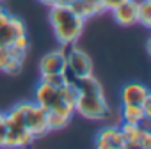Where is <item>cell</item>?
<instances>
[{
	"mask_svg": "<svg viewBox=\"0 0 151 149\" xmlns=\"http://www.w3.org/2000/svg\"><path fill=\"white\" fill-rule=\"evenodd\" d=\"M39 73L41 74H59L66 73V57L60 50L48 52L39 60Z\"/></svg>",
	"mask_w": 151,
	"mask_h": 149,
	"instance_id": "8992f818",
	"label": "cell"
},
{
	"mask_svg": "<svg viewBox=\"0 0 151 149\" xmlns=\"http://www.w3.org/2000/svg\"><path fill=\"white\" fill-rule=\"evenodd\" d=\"M149 96V89L140 82H130L121 91V101L124 105H142Z\"/></svg>",
	"mask_w": 151,
	"mask_h": 149,
	"instance_id": "52a82bcc",
	"label": "cell"
},
{
	"mask_svg": "<svg viewBox=\"0 0 151 149\" xmlns=\"http://www.w3.org/2000/svg\"><path fill=\"white\" fill-rule=\"evenodd\" d=\"M69 121L71 119H68L64 115H59V114L48 110V128H50V131H59V130L66 128L69 124Z\"/></svg>",
	"mask_w": 151,
	"mask_h": 149,
	"instance_id": "e0dca14e",
	"label": "cell"
},
{
	"mask_svg": "<svg viewBox=\"0 0 151 149\" xmlns=\"http://www.w3.org/2000/svg\"><path fill=\"white\" fill-rule=\"evenodd\" d=\"M11 46H14L16 50H20V52L27 53V52H29V48H30V43H29V37H27V34H22V36H18V37H16V41H14Z\"/></svg>",
	"mask_w": 151,
	"mask_h": 149,
	"instance_id": "44dd1931",
	"label": "cell"
},
{
	"mask_svg": "<svg viewBox=\"0 0 151 149\" xmlns=\"http://www.w3.org/2000/svg\"><path fill=\"white\" fill-rule=\"evenodd\" d=\"M13 14L4 7V6H0V27H2V25H6L7 21H9V18H11Z\"/></svg>",
	"mask_w": 151,
	"mask_h": 149,
	"instance_id": "484cf974",
	"label": "cell"
},
{
	"mask_svg": "<svg viewBox=\"0 0 151 149\" xmlns=\"http://www.w3.org/2000/svg\"><path fill=\"white\" fill-rule=\"evenodd\" d=\"M50 23L60 44L77 43L84 32L86 20L80 18L69 6H50Z\"/></svg>",
	"mask_w": 151,
	"mask_h": 149,
	"instance_id": "6da1fadb",
	"label": "cell"
},
{
	"mask_svg": "<svg viewBox=\"0 0 151 149\" xmlns=\"http://www.w3.org/2000/svg\"><path fill=\"white\" fill-rule=\"evenodd\" d=\"M94 145L100 149H124V137L117 124L103 126L94 140Z\"/></svg>",
	"mask_w": 151,
	"mask_h": 149,
	"instance_id": "5b68a950",
	"label": "cell"
},
{
	"mask_svg": "<svg viewBox=\"0 0 151 149\" xmlns=\"http://www.w3.org/2000/svg\"><path fill=\"white\" fill-rule=\"evenodd\" d=\"M11 60V53L7 46H0V71H4Z\"/></svg>",
	"mask_w": 151,
	"mask_h": 149,
	"instance_id": "603a6c76",
	"label": "cell"
},
{
	"mask_svg": "<svg viewBox=\"0 0 151 149\" xmlns=\"http://www.w3.org/2000/svg\"><path fill=\"white\" fill-rule=\"evenodd\" d=\"M139 144H140V149H149V147H151V131H149V130H146V128L140 130Z\"/></svg>",
	"mask_w": 151,
	"mask_h": 149,
	"instance_id": "7402d4cb",
	"label": "cell"
},
{
	"mask_svg": "<svg viewBox=\"0 0 151 149\" xmlns=\"http://www.w3.org/2000/svg\"><path fill=\"white\" fill-rule=\"evenodd\" d=\"M50 112H55V114H59V115H64V117L71 119V115L75 114V107L69 105V103H66V101H62V100L59 98V101L50 108Z\"/></svg>",
	"mask_w": 151,
	"mask_h": 149,
	"instance_id": "ac0fdd59",
	"label": "cell"
},
{
	"mask_svg": "<svg viewBox=\"0 0 151 149\" xmlns=\"http://www.w3.org/2000/svg\"><path fill=\"white\" fill-rule=\"evenodd\" d=\"M69 7L84 20H89L105 13L101 7V2H89V0H75V2H69Z\"/></svg>",
	"mask_w": 151,
	"mask_h": 149,
	"instance_id": "8fae6325",
	"label": "cell"
},
{
	"mask_svg": "<svg viewBox=\"0 0 151 149\" xmlns=\"http://www.w3.org/2000/svg\"><path fill=\"white\" fill-rule=\"evenodd\" d=\"M116 23L121 27H132L137 23V2L135 0H126L124 4L117 6L110 11Z\"/></svg>",
	"mask_w": 151,
	"mask_h": 149,
	"instance_id": "9c48e42d",
	"label": "cell"
},
{
	"mask_svg": "<svg viewBox=\"0 0 151 149\" xmlns=\"http://www.w3.org/2000/svg\"><path fill=\"white\" fill-rule=\"evenodd\" d=\"M6 131H7V126H6V119H4V114L0 112V147H4Z\"/></svg>",
	"mask_w": 151,
	"mask_h": 149,
	"instance_id": "d4e9b609",
	"label": "cell"
},
{
	"mask_svg": "<svg viewBox=\"0 0 151 149\" xmlns=\"http://www.w3.org/2000/svg\"><path fill=\"white\" fill-rule=\"evenodd\" d=\"M66 74H68L69 80L93 74V60H91V57L84 50L77 48V44H75L73 50L66 55Z\"/></svg>",
	"mask_w": 151,
	"mask_h": 149,
	"instance_id": "277c9868",
	"label": "cell"
},
{
	"mask_svg": "<svg viewBox=\"0 0 151 149\" xmlns=\"http://www.w3.org/2000/svg\"><path fill=\"white\" fill-rule=\"evenodd\" d=\"M124 2L126 0H101V7H103V11H112V9H116L117 6H121Z\"/></svg>",
	"mask_w": 151,
	"mask_h": 149,
	"instance_id": "cb8c5ba5",
	"label": "cell"
},
{
	"mask_svg": "<svg viewBox=\"0 0 151 149\" xmlns=\"http://www.w3.org/2000/svg\"><path fill=\"white\" fill-rule=\"evenodd\" d=\"M75 112L87 121H105L110 115V107L105 100V92H78L75 101Z\"/></svg>",
	"mask_w": 151,
	"mask_h": 149,
	"instance_id": "7a4b0ae2",
	"label": "cell"
},
{
	"mask_svg": "<svg viewBox=\"0 0 151 149\" xmlns=\"http://www.w3.org/2000/svg\"><path fill=\"white\" fill-rule=\"evenodd\" d=\"M41 82H46V84H50V85H53V87H60L64 82H68L69 78H68V74L66 73H59V74H41V78H39Z\"/></svg>",
	"mask_w": 151,
	"mask_h": 149,
	"instance_id": "d6986e66",
	"label": "cell"
},
{
	"mask_svg": "<svg viewBox=\"0 0 151 149\" xmlns=\"http://www.w3.org/2000/svg\"><path fill=\"white\" fill-rule=\"evenodd\" d=\"M137 23L149 29L151 27V0L137 2Z\"/></svg>",
	"mask_w": 151,
	"mask_h": 149,
	"instance_id": "2e32d148",
	"label": "cell"
},
{
	"mask_svg": "<svg viewBox=\"0 0 151 149\" xmlns=\"http://www.w3.org/2000/svg\"><path fill=\"white\" fill-rule=\"evenodd\" d=\"M22 34H27V27L23 20L11 16L6 25L0 27V46H11L16 41V37Z\"/></svg>",
	"mask_w": 151,
	"mask_h": 149,
	"instance_id": "ba28073f",
	"label": "cell"
},
{
	"mask_svg": "<svg viewBox=\"0 0 151 149\" xmlns=\"http://www.w3.org/2000/svg\"><path fill=\"white\" fill-rule=\"evenodd\" d=\"M22 69H23V60L11 57V60H9V64H7V67L4 69V73L11 74V77H18V74L22 73Z\"/></svg>",
	"mask_w": 151,
	"mask_h": 149,
	"instance_id": "ffe728a7",
	"label": "cell"
},
{
	"mask_svg": "<svg viewBox=\"0 0 151 149\" xmlns=\"http://www.w3.org/2000/svg\"><path fill=\"white\" fill-rule=\"evenodd\" d=\"M57 101H59V87H53V85L39 80V84L36 87V103L39 107H43L45 110H50Z\"/></svg>",
	"mask_w": 151,
	"mask_h": 149,
	"instance_id": "30bf717a",
	"label": "cell"
},
{
	"mask_svg": "<svg viewBox=\"0 0 151 149\" xmlns=\"http://www.w3.org/2000/svg\"><path fill=\"white\" fill-rule=\"evenodd\" d=\"M25 128L34 138L46 137L50 133L48 128V110L39 107L36 101H29L25 110Z\"/></svg>",
	"mask_w": 151,
	"mask_h": 149,
	"instance_id": "3957f363",
	"label": "cell"
},
{
	"mask_svg": "<svg viewBox=\"0 0 151 149\" xmlns=\"http://www.w3.org/2000/svg\"><path fill=\"white\" fill-rule=\"evenodd\" d=\"M69 2H75V0H69Z\"/></svg>",
	"mask_w": 151,
	"mask_h": 149,
	"instance_id": "4316f807",
	"label": "cell"
},
{
	"mask_svg": "<svg viewBox=\"0 0 151 149\" xmlns=\"http://www.w3.org/2000/svg\"><path fill=\"white\" fill-rule=\"evenodd\" d=\"M119 128H121V133H123V137H124V149H140L139 135H140L142 124L123 122Z\"/></svg>",
	"mask_w": 151,
	"mask_h": 149,
	"instance_id": "5bb4252c",
	"label": "cell"
},
{
	"mask_svg": "<svg viewBox=\"0 0 151 149\" xmlns=\"http://www.w3.org/2000/svg\"><path fill=\"white\" fill-rule=\"evenodd\" d=\"M36 138L29 133L27 128L23 130H7L4 138V147H27Z\"/></svg>",
	"mask_w": 151,
	"mask_h": 149,
	"instance_id": "4fadbf2b",
	"label": "cell"
},
{
	"mask_svg": "<svg viewBox=\"0 0 151 149\" xmlns=\"http://www.w3.org/2000/svg\"><path fill=\"white\" fill-rule=\"evenodd\" d=\"M121 121L123 122H132V124H142L147 121V115L140 105H124L121 108Z\"/></svg>",
	"mask_w": 151,
	"mask_h": 149,
	"instance_id": "9a60e30c",
	"label": "cell"
},
{
	"mask_svg": "<svg viewBox=\"0 0 151 149\" xmlns=\"http://www.w3.org/2000/svg\"><path fill=\"white\" fill-rule=\"evenodd\" d=\"M29 101H22L14 105L7 114H4L6 126L7 130H23L25 128V110H27Z\"/></svg>",
	"mask_w": 151,
	"mask_h": 149,
	"instance_id": "7c38bea8",
	"label": "cell"
},
{
	"mask_svg": "<svg viewBox=\"0 0 151 149\" xmlns=\"http://www.w3.org/2000/svg\"><path fill=\"white\" fill-rule=\"evenodd\" d=\"M0 2H2V0H0Z\"/></svg>",
	"mask_w": 151,
	"mask_h": 149,
	"instance_id": "83f0119b",
	"label": "cell"
}]
</instances>
